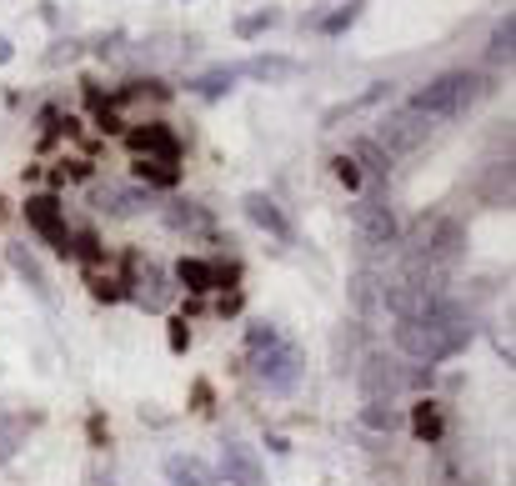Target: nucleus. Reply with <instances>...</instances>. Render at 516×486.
Segmentation results:
<instances>
[{
	"label": "nucleus",
	"instance_id": "nucleus-16",
	"mask_svg": "<svg viewBox=\"0 0 516 486\" xmlns=\"http://www.w3.org/2000/svg\"><path fill=\"white\" fill-rule=\"evenodd\" d=\"M176 281H181L186 291H211V286H216V266L191 256V261H181V266H176Z\"/></svg>",
	"mask_w": 516,
	"mask_h": 486
},
{
	"label": "nucleus",
	"instance_id": "nucleus-14",
	"mask_svg": "<svg viewBox=\"0 0 516 486\" xmlns=\"http://www.w3.org/2000/svg\"><path fill=\"white\" fill-rule=\"evenodd\" d=\"M391 96V81H376V86H366L361 96H351V101H341V106H331L326 111V126H341V121H351V116H361V111H371V106H381Z\"/></svg>",
	"mask_w": 516,
	"mask_h": 486
},
{
	"label": "nucleus",
	"instance_id": "nucleus-13",
	"mask_svg": "<svg viewBox=\"0 0 516 486\" xmlns=\"http://www.w3.org/2000/svg\"><path fill=\"white\" fill-rule=\"evenodd\" d=\"M236 76H251V81H291V76H301V61H291V56H256V61L236 66Z\"/></svg>",
	"mask_w": 516,
	"mask_h": 486
},
{
	"label": "nucleus",
	"instance_id": "nucleus-10",
	"mask_svg": "<svg viewBox=\"0 0 516 486\" xmlns=\"http://www.w3.org/2000/svg\"><path fill=\"white\" fill-rule=\"evenodd\" d=\"M241 206H246V216H251V221H256L261 231H271L276 241H291V221L281 216V206H276L271 196H261V191H251V196H246Z\"/></svg>",
	"mask_w": 516,
	"mask_h": 486
},
{
	"label": "nucleus",
	"instance_id": "nucleus-11",
	"mask_svg": "<svg viewBox=\"0 0 516 486\" xmlns=\"http://www.w3.org/2000/svg\"><path fill=\"white\" fill-rule=\"evenodd\" d=\"M136 301H141L146 311H166V306H171V286H166V271H161L156 261H146V266L136 271Z\"/></svg>",
	"mask_w": 516,
	"mask_h": 486
},
{
	"label": "nucleus",
	"instance_id": "nucleus-22",
	"mask_svg": "<svg viewBox=\"0 0 516 486\" xmlns=\"http://www.w3.org/2000/svg\"><path fill=\"white\" fill-rule=\"evenodd\" d=\"M511 36H516V21H511V16L496 21V31H491V66L511 61Z\"/></svg>",
	"mask_w": 516,
	"mask_h": 486
},
{
	"label": "nucleus",
	"instance_id": "nucleus-5",
	"mask_svg": "<svg viewBox=\"0 0 516 486\" xmlns=\"http://www.w3.org/2000/svg\"><path fill=\"white\" fill-rule=\"evenodd\" d=\"M426 136H431V121H426V116H416V111L406 106V111H396L391 121H381L376 146H381L386 156H406V151H416Z\"/></svg>",
	"mask_w": 516,
	"mask_h": 486
},
{
	"label": "nucleus",
	"instance_id": "nucleus-29",
	"mask_svg": "<svg viewBox=\"0 0 516 486\" xmlns=\"http://www.w3.org/2000/svg\"><path fill=\"white\" fill-rule=\"evenodd\" d=\"M166 221H171V226H206V216H201V211H191V206H171V211H166Z\"/></svg>",
	"mask_w": 516,
	"mask_h": 486
},
{
	"label": "nucleus",
	"instance_id": "nucleus-12",
	"mask_svg": "<svg viewBox=\"0 0 516 486\" xmlns=\"http://www.w3.org/2000/svg\"><path fill=\"white\" fill-rule=\"evenodd\" d=\"M166 481L171 486H216V471L201 461V456H166Z\"/></svg>",
	"mask_w": 516,
	"mask_h": 486
},
{
	"label": "nucleus",
	"instance_id": "nucleus-8",
	"mask_svg": "<svg viewBox=\"0 0 516 486\" xmlns=\"http://www.w3.org/2000/svg\"><path fill=\"white\" fill-rule=\"evenodd\" d=\"M221 476L231 486H266V471H261V456L241 441H226L221 446Z\"/></svg>",
	"mask_w": 516,
	"mask_h": 486
},
{
	"label": "nucleus",
	"instance_id": "nucleus-20",
	"mask_svg": "<svg viewBox=\"0 0 516 486\" xmlns=\"http://www.w3.org/2000/svg\"><path fill=\"white\" fill-rule=\"evenodd\" d=\"M351 161H356V166H366L371 176H386V171H391V156H386L376 141H356V146H351Z\"/></svg>",
	"mask_w": 516,
	"mask_h": 486
},
{
	"label": "nucleus",
	"instance_id": "nucleus-21",
	"mask_svg": "<svg viewBox=\"0 0 516 486\" xmlns=\"http://www.w3.org/2000/svg\"><path fill=\"white\" fill-rule=\"evenodd\" d=\"M411 431H416L421 441H441V411H436V401H421V406L411 411Z\"/></svg>",
	"mask_w": 516,
	"mask_h": 486
},
{
	"label": "nucleus",
	"instance_id": "nucleus-7",
	"mask_svg": "<svg viewBox=\"0 0 516 486\" xmlns=\"http://www.w3.org/2000/svg\"><path fill=\"white\" fill-rule=\"evenodd\" d=\"M401 386H406V371H401L396 361L366 356V366H361V396H366V401H391Z\"/></svg>",
	"mask_w": 516,
	"mask_h": 486
},
{
	"label": "nucleus",
	"instance_id": "nucleus-19",
	"mask_svg": "<svg viewBox=\"0 0 516 486\" xmlns=\"http://www.w3.org/2000/svg\"><path fill=\"white\" fill-rule=\"evenodd\" d=\"M96 201H101V211H111V216H131V211L141 206V191H121V186H106V191H96Z\"/></svg>",
	"mask_w": 516,
	"mask_h": 486
},
{
	"label": "nucleus",
	"instance_id": "nucleus-2",
	"mask_svg": "<svg viewBox=\"0 0 516 486\" xmlns=\"http://www.w3.org/2000/svg\"><path fill=\"white\" fill-rule=\"evenodd\" d=\"M486 96H491V81H486V76H476V71H446V76H436L431 86H421V91L411 96V111L436 126V121H461V116H466L471 106H481Z\"/></svg>",
	"mask_w": 516,
	"mask_h": 486
},
{
	"label": "nucleus",
	"instance_id": "nucleus-28",
	"mask_svg": "<svg viewBox=\"0 0 516 486\" xmlns=\"http://www.w3.org/2000/svg\"><path fill=\"white\" fill-rule=\"evenodd\" d=\"M336 181H341V186H351V191H356V186H361V166H356V161H351V156H336Z\"/></svg>",
	"mask_w": 516,
	"mask_h": 486
},
{
	"label": "nucleus",
	"instance_id": "nucleus-23",
	"mask_svg": "<svg viewBox=\"0 0 516 486\" xmlns=\"http://www.w3.org/2000/svg\"><path fill=\"white\" fill-rule=\"evenodd\" d=\"M21 436H26V426H21L16 416H0V461H11V456H16Z\"/></svg>",
	"mask_w": 516,
	"mask_h": 486
},
{
	"label": "nucleus",
	"instance_id": "nucleus-31",
	"mask_svg": "<svg viewBox=\"0 0 516 486\" xmlns=\"http://www.w3.org/2000/svg\"><path fill=\"white\" fill-rule=\"evenodd\" d=\"M11 56H16V46H11V41H6V36H0V66H6V61H11Z\"/></svg>",
	"mask_w": 516,
	"mask_h": 486
},
{
	"label": "nucleus",
	"instance_id": "nucleus-3",
	"mask_svg": "<svg viewBox=\"0 0 516 486\" xmlns=\"http://www.w3.org/2000/svg\"><path fill=\"white\" fill-rule=\"evenodd\" d=\"M301 351L291 346V341H276L271 351H261L256 356V376L266 381V391H276V396H291L296 391V381H301Z\"/></svg>",
	"mask_w": 516,
	"mask_h": 486
},
{
	"label": "nucleus",
	"instance_id": "nucleus-18",
	"mask_svg": "<svg viewBox=\"0 0 516 486\" xmlns=\"http://www.w3.org/2000/svg\"><path fill=\"white\" fill-rule=\"evenodd\" d=\"M361 426H366V431H396V426H401V411H396L391 401H366Z\"/></svg>",
	"mask_w": 516,
	"mask_h": 486
},
{
	"label": "nucleus",
	"instance_id": "nucleus-30",
	"mask_svg": "<svg viewBox=\"0 0 516 486\" xmlns=\"http://www.w3.org/2000/svg\"><path fill=\"white\" fill-rule=\"evenodd\" d=\"M186 341H191V331H181V326H176V331H171V351H186Z\"/></svg>",
	"mask_w": 516,
	"mask_h": 486
},
{
	"label": "nucleus",
	"instance_id": "nucleus-6",
	"mask_svg": "<svg viewBox=\"0 0 516 486\" xmlns=\"http://www.w3.org/2000/svg\"><path fill=\"white\" fill-rule=\"evenodd\" d=\"M26 221L61 251V256H71L76 246H71V236H66V221H61V206H56V196H31L26 201Z\"/></svg>",
	"mask_w": 516,
	"mask_h": 486
},
{
	"label": "nucleus",
	"instance_id": "nucleus-27",
	"mask_svg": "<svg viewBox=\"0 0 516 486\" xmlns=\"http://www.w3.org/2000/svg\"><path fill=\"white\" fill-rule=\"evenodd\" d=\"M141 176H151L156 186H171V181H176V166H166V161H141Z\"/></svg>",
	"mask_w": 516,
	"mask_h": 486
},
{
	"label": "nucleus",
	"instance_id": "nucleus-17",
	"mask_svg": "<svg viewBox=\"0 0 516 486\" xmlns=\"http://www.w3.org/2000/svg\"><path fill=\"white\" fill-rule=\"evenodd\" d=\"M236 81H241V76H236V66H216V71H206L201 81H191V91H201V96H211V101H216V96H226Z\"/></svg>",
	"mask_w": 516,
	"mask_h": 486
},
{
	"label": "nucleus",
	"instance_id": "nucleus-24",
	"mask_svg": "<svg viewBox=\"0 0 516 486\" xmlns=\"http://www.w3.org/2000/svg\"><path fill=\"white\" fill-rule=\"evenodd\" d=\"M281 341V331L271 326V321H256L251 331H246V346H251V356H261V351H271Z\"/></svg>",
	"mask_w": 516,
	"mask_h": 486
},
{
	"label": "nucleus",
	"instance_id": "nucleus-25",
	"mask_svg": "<svg viewBox=\"0 0 516 486\" xmlns=\"http://www.w3.org/2000/svg\"><path fill=\"white\" fill-rule=\"evenodd\" d=\"M361 6H366V0H346V6H341L336 16H326V21H321V31H326V36H341V31L361 16Z\"/></svg>",
	"mask_w": 516,
	"mask_h": 486
},
{
	"label": "nucleus",
	"instance_id": "nucleus-9",
	"mask_svg": "<svg viewBox=\"0 0 516 486\" xmlns=\"http://www.w3.org/2000/svg\"><path fill=\"white\" fill-rule=\"evenodd\" d=\"M131 151H136L141 161H166V166H176V156H181V146H176V136H171L166 126L136 131V136H131Z\"/></svg>",
	"mask_w": 516,
	"mask_h": 486
},
{
	"label": "nucleus",
	"instance_id": "nucleus-26",
	"mask_svg": "<svg viewBox=\"0 0 516 486\" xmlns=\"http://www.w3.org/2000/svg\"><path fill=\"white\" fill-rule=\"evenodd\" d=\"M266 26H276V16H271V11H261V16H246V21H236V36H246V41H251V36H261Z\"/></svg>",
	"mask_w": 516,
	"mask_h": 486
},
{
	"label": "nucleus",
	"instance_id": "nucleus-4",
	"mask_svg": "<svg viewBox=\"0 0 516 486\" xmlns=\"http://www.w3.org/2000/svg\"><path fill=\"white\" fill-rule=\"evenodd\" d=\"M356 241L366 246V251H386L391 241H396V216H391V206L381 201V196H366V201H356Z\"/></svg>",
	"mask_w": 516,
	"mask_h": 486
},
{
	"label": "nucleus",
	"instance_id": "nucleus-1",
	"mask_svg": "<svg viewBox=\"0 0 516 486\" xmlns=\"http://www.w3.org/2000/svg\"><path fill=\"white\" fill-rule=\"evenodd\" d=\"M471 321L451 306V301H441L436 311H426V316H401L396 321V346L411 356V361H451V356H461L466 346H471Z\"/></svg>",
	"mask_w": 516,
	"mask_h": 486
},
{
	"label": "nucleus",
	"instance_id": "nucleus-15",
	"mask_svg": "<svg viewBox=\"0 0 516 486\" xmlns=\"http://www.w3.org/2000/svg\"><path fill=\"white\" fill-rule=\"evenodd\" d=\"M11 266H16V271H21V276L31 281V291H36L41 301H51V281H46V271H41V261H36V256H31L26 246H11Z\"/></svg>",
	"mask_w": 516,
	"mask_h": 486
}]
</instances>
